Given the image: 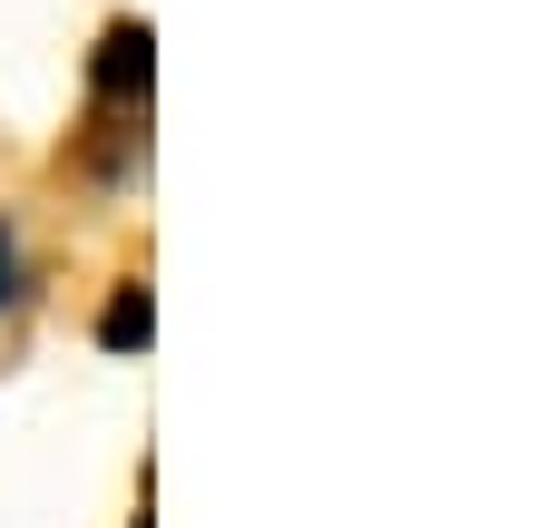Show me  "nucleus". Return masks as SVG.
<instances>
[{
	"label": "nucleus",
	"mask_w": 558,
	"mask_h": 528,
	"mask_svg": "<svg viewBox=\"0 0 558 528\" xmlns=\"http://www.w3.org/2000/svg\"><path fill=\"white\" fill-rule=\"evenodd\" d=\"M98 88H108V98H137V88H147V29H137V20L108 29V49H98Z\"/></svg>",
	"instance_id": "nucleus-1"
},
{
	"label": "nucleus",
	"mask_w": 558,
	"mask_h": 528,
	"mask_svg": "<svg viewBox=\"0 0 558 528\" xmlns=\"http://www.w3.org/2000/svg\"><path fill=\"white\" fill-rule=\"evenodd\" d=\"M98 333H108V343H118V353H128V343H137V333H147V294H137V284H128V294H118V304H108V323H98Z\"/></svg>",
	"instance_id": "nucleus-2"
},
{
	"label": "nucleus",
	"mask_w": 558,
	"mask_h": 528,
	"mask_svg": "<svg viewBox=\"0 0 558 528\" xmlns=\"http://www.w3.org/2000/svg\"><path fill=\"white\" fill-rule=\"evenodd\" d=\"M10 294H20V235L0 225V304H10Z\"/></svg>",
	"instance_id": "nucleus-3"
}]
</instances>
